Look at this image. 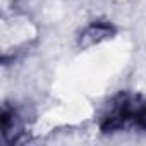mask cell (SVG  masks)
I'll return each instance as SVG.
<instances>
[{
    "instance_id": "1",
    "label": "cell",
    "mask_w": 146,
    "mask_h": 146,
    "mask_svg": "<svg viewBox=\"0 0 146 146\" xmlns=\"http://www.w3.org/2000/svg\"><path fill=\"white\" fill-rule=\"evenodd\" d=\"M115 33V28L107 23V21H95L91 24H88L81 35H79V46L81 48H90V46H95L108 38H112Z\"/></svg>"
},
{
    "instance_id": "2",
    "label": "cell",
    "mask_w": 146,
    "mask_h": 146,
    "mask_svg": "<svg viewBox=\"0 0 146 146\" xmlns=\"http://www.w3.org/2000/svg\"><path fill=\"white\" fill-rule=\"evenodd\" d=\"M24 131V120L16 108L4 107L2 112V137L5 143H17Z\"/></svg>"
}]
</instances>
